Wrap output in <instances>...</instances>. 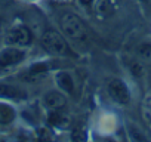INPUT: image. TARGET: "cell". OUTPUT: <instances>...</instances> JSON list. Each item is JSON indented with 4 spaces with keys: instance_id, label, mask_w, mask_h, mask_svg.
<instances>
[{
    "instance_id": "6da1fadb",
    "label": "cell",
    "mask_w": 151,
    "mask_h": 142,
    "mask_svg": "<svg viewBox=\"0 0 151 142\" xmlns=\"http://www.w3.org/2000/svg\"><path fill=\"white\" fill-rule=\"evenodd\" d=\"M61 28L62 31L74 42L86 43L89 39V31L85 22L74 14H64L61 16Z\"/></svg>"
},
{
    "instance_id": "7a4b0ae2",
    "label": "cell",
    "mask_w": 151,
    "mask_h": 142,
    "mask_svg": "<svg viewBox=\"0 0 151 142\" xmlns=\"http://www.w3.org/2000/svg\"><path fill=\"white\" fill-rule=\"evenodd\" d=\"M42 44L46 50L55 55H71L73 52L70 50L65 39L53 28H47L42 34Z\"/></svg>"
},
{
    "instance_id": "3957f363",
    "label": "cell",
    "mask_w": 151,
    "mask_h": 142,
    "mask_svg": "<svg viewBox=\"0 0 151 142\" xmlns=\"http://www.w3.org/2000/svg\"><path fill=\"white\" fill-rule=\"evenodd\" d=\"M6 44L9 46H28L33 42V34L25 25L14 27L6 34Z\"/></svg>"
},
{
    "instance_id": "277c9868",
    "label": "cell",
    "mask_w": 151,
    "mask_h": 142,
    "mask_svg": "<svg viewBox=\"0 0 151 142\" xmlns=\"http://www.w3.org/2000/svg\"><path fill=\"white\" fill-rule=\"evenodd\" d=\"M107 90H108V95L111 96V99L114 102H117L120 105H127L129 104V101H130L129 89L120 79H113L108 83Z\"/></svg>"
},
{
    "instance_id": "5b68a950",
    "label": "cell",
    "mask_w": 151,
    "mask_h": 142,
    "mask_svg": "<svg viewBox=\"0 0 151 142\" xmlns=\"http://www.w3.org/2000/svg\"><path fill=\"white\" fill-rule=\"evenodd\" d=\"M24 58H25L24 50H21L18 47H6V49H3L2 52H0V68L17 65Z\"/></svg>"
},
{
    "instance_id": "8992f818",
    "label": "cell",
    "mask_w": 151,
    "mask_h": 142,
    "mask_svg": "<svg viewBox=\"0 0 151 142\" xmlns=\"http://www.w3.org/2000/svg\"><path fill=\"white\" fill-rule=\"evenodd\" d=\"M65 104H67V98L61 92L52 90L45 96V105L50 110H61L65 107Z\"/></svg>"
},
{
    "instance_id": "52a82bcc",
    "label": "cell",
    "mask_w": 151,
    "mask_h": 142,
    "mask_svg": "<svg viewBox=\"0 0 151 142\" xmlns=\"http://www.w3.org/2000/svg\"><path fill=\"white\" fill-rule=\"evenodd\" d=\"M55 80H56V85L61 90L67 92V93H73L74 92V82H73V77L65 73V71H59L55 76Z\"/></svg>"
},
{
    "instance_id": "ba28073f",
    "label": "cell",
    "mask_w": 151,
    "mask_h": 142,
    "mask_svg": "<svg viewBox=\"0 0 151 142\" xmlns=\"http://www.w3.org/2000/svg\"><path fill=\"white\" fill-rule=\"evenodd\" d=\"M0 96L2 98H9V99H22L25 98V92L15 87V86H11V85H0Z\"/></svg>"
},
{
    "instance_id": "9c48e42d",
    "label": "cell",
    "mask_w": 151,
    "mask_h": 142,
    "mask_svg": "<svg viewBox=\"0 0 151 142\" xmlns=\"http://www.w3.org/2000/svg\"><path fill=\"white\" fill-rule=\"evenodd\" d=\"M15 120V110L8 104H0V124H9Z\"/></svg>"
},
{
    "instance_id": "30bf717a",
    "label": "cell",
    "mask_w": 151,
    "mask_h": 142,
    "mask_svg": "<svg viewBox=\"0 0 151 142\" xmlns=\"http://www.w3.org/2000/svg\"><path fill=\"white\" fill-rule=\"evenodd\" d=\"M95 8H96V12L102 16H110L114 12L113 0H96Z\"/></svg>"
},
{
    "instance_id": "8fae6325",
    "label": "cell",
    "mask_w": 151,
    "mask_h": 142,
    "mask_svg": "<svg viewBox=\"0 0 151 142\" xmlns=\"http://www.w3.org/2000/svg\"><path fill=\"white\" fill-rule=\"evenodd\" d=\"M47 120H49V123L52 126H56V127H62V126H65L68 123L67 117L64 114H61L59 110H52V113L49 114V118Z\"/></svg>"
},
{
    "instance_id": "7c38bea8",
    "label": "cell",
    "mask_w": 151,
    "mask_h": 142,
    "mask_svg": "<svg viewBox=\"0 0 151 142\" xmlns=\"http://www.w3.org/2000/svg\"><path fill=\"white\" fill-rule=\"evenodd\" d=\"M138 55L142 59H151V43H142V44H139Z\"/></svg>"
},
{
    "instance_id": "4fadbf2b",
    "label": "cell",
    "mask_w": 151,
    "mask_h": 142,
    "mask_svg": "<svg viewBox=\"0 0 151 142\" xmlns=\"http://www.w3.org/2000/svg\"><path fill=\"white\" fill-rule=\"evenodd\" d=\"M46 71H47V64H45V62L33 64V65L28 68V73H34V74H45Z\"/></svg>"
},
{
    "instance_id": "5bb4252c",
    "label": "cell",
    "mask_w": 151,
    "mask_h": 142,
    "mask_svg": "<svg viewBox=\"0 0 151 142\" xmlns=\"http://www.w3.org/2000/svg\"><path fill=\"white\" fill-rule=\"evenodd\" d=\"M85 132L80 129V127H76L71 130V139L73 141H85Z\"/></svg>"
},
{
    "instance_id": "9a60e30c",
    "label": "cell",
    "mask_w": 151,
    "mask_h": 142,
    "mask_svg": "<svg viewBox=\"0 0 151 142\" xmlns=\"http://www.w3.org/2000/svg\"><path fill=\"white\" fill-rule=\"evenodd\" d=\"M130 68H132V73H133V76H136V77H141V76H142V67H141L139 64L133 62Z\"/></svg>"
},
{
    "instance_id": "2e32d148",
    "label": "cell",
    "mask_w": 151,
    "mask_h": 142,
    "mask_svg": "<svg viewBox=\"0 0 151 142\" xmlns=\"http://www.w3.org/2000/svg\"><path fill=\"white\" fill-rule=\"evenodd\" d=\"M39 138H40V139H52V133H50L46 127H42L40 132H39Z\"/></svg>"
},
{
    "instance_id": "e0dca14e",
    "label": "cell",
    "mask_w": 151,
    "mask_h": 142,
    "mask_svg": "<svg viewBox=\"0 0 151 142\" xmlns=\"http://www.w3.org/2000/svg\"><path fill=\"white\" fill-rule=\"evenodd\" d=\"M5 28H6V21H5L3 18H0V37L3 36V33H5Z\"/></svg>"
},
{
    "instance_id": "ac0fdd59",
    "label": "cell",
    "mask_w": 151,
    "mask_h": 142,
    "mask_svg": "<svg viewBox=\"0 0 151 142\" xmlns=\"http://www.w3.org/2000/svg\"><path fill=\"white\" fill-rule=\"evenodd\" d=\"M92 2H93V0H80V3H82V5H86V6L91 5Z\"/></svg>"
},
{
    "instance_id": "d6986e66",
    "label": "cell",
    "mask_w": 151,
    "mask_h": 142,
    "mask_svg": "<svg viewBox=\"0 0 151 142\" xmlns=\"http://www.w3.org/2000/svg\"><path fill=\"white\" fill-rule=\"evenodd\" d=\"M141 2H147V0H141Z\"/></svg>"
}]
</instances>
